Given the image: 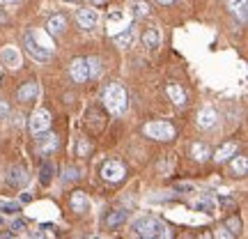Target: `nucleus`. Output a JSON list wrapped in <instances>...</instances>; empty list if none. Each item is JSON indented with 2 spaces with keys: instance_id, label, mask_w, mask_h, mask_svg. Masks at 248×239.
<instances>
[{
  "instance_id": "1",
  "label": "nucleus",
  "mask_w": 248,
  "mask_h": 239,
  "mask_svg": "<svg viewBox=\"0 0 248 239\" xmlns=\"http://www.w3.org/2000/svg\"><path fill=\"white\" fill-rule=\"evenodd\" d=\"M104 104H106L108 113L113 115H124L126 108H129V97H126V90L117 83H108L106 90H104Z\"/></svg>"
},
{
  "instance_id": "2",
  "label": "nucleus",
  "mask_w": 248,
  "mask_h": 239,
  "mask_svg": "<svg viewBox=\"0 0 248 239\" xmlns=\"http://www.w3.org/2000/svg\"><path fill=\"white\" fill-rule=\"evenodd\" d=\"M133 232H136L138 237L154 239V237H166V235H168V228H166L163 221L147 216V219H140V221L133 223Z\"/></svg>"
},
{
  "instance_id": "3",
  "label": "nucleus",
  "mask_w": 248,
  "mask_h": 239,
  "mask_svg": "<svg viewBox=\"0 0 248 239\" xmlns=\"http://www.w3.org/2000/svg\"><path fill=\"white\" fill-rule=\"evenodd\" d=\"M145 136L147 138H154V141H170L172 136H175V127L170 122H163V120H159V122H150L145 124Z\"/></svg>"
},
{
  "instance_id": "4",
  "label": "nucleus",
  "mask_w": 248,
  "mask_h": 239,
  "mask_svg": "<svg viewBox=\"0 0 248 239\" xmlns=\"http://www.w3.org/2000/svg\"><path fill=\"white\" fill-rule=\"evenodd\" d=\"M23 44H26V51L30 53L32 60H37V62H48L51 60V48H48V46L37 44V37L32 35V32H26Z\"/></svg>"
},
{
  "instance_id": "5",
  "label": "nucleus",
  "mask_w": 248,
  "mask_h": 239,
  "mask_svg": "<svg viewBox=\"0 0 248 239\" xmlns=\"http://www.w3.org/2000/svg\"><path fill=\"white\" fill-rule=\"evenodd\" d=\"M28 127H30V133H32V136L48 131V129H51V113H48V111H37V113H32Z\"/></svg>"
},
{
  "instance_id": "6",
  "label": "nucleus",
  "mask_w": 248,
  "mask_h": 239,
  "mask_svg": "<svg viewBox=\"0 0 248 239\" xmlns=\"http://www.w3.org/2000/svg\"><path fill=\"white\" fill-rule=\"evenodd\" d=\"M124 175H126V168H124L122 161L113 159L101 166V177L106 179V182H120V179H124Z\"/></svg>"
},
{
  "instance_id": "7",
  "label": "nucleus",
  "mask_w": 248,
  "mask_h": 239,
  "mask_svg": "<svg viewBox=\"0 0 248 239\" xmlns=\"http://www.w3.org/2000/svg\"><path fill=\"white\" fill-rule=\"evenodd\" d=\"M69 76L74 83H85L90 79V71H88V62L85 58H74L69 62Z\"/></svg>"
},
{
  "instance_id": "8",
  "label": "nucleus",
  "mask_w": 248,
  "mask_h": 239,
  "mask_svg": "<svg viewBox=\"0 0 248 239\" xmlns=\"http://www.w3.org/2000/svg\"><path fill=\"white\" fill-rule=\"evenodd\" d=\"M76 23H78L83 30H92V28L99 23V14H97V9H92V7H83L76 12Z\"/></svg>"
},
{
  "instance_id": "9",
  "label": "nucleus",
  "mask_w": 248,
  "mask_h": 239,
  "mask_svg": "<svg viewBox=\"0 0 248 239\" xmlns=\"http://www.w3.org/2000/svg\"><path fill=\"white\" fill-rule=\"evenodd\" d=\"M30 182V175H28V170L23 166H14V168H9L7 173V184L12 189H23V186Z\"/></svg>"
},
{
  "instance_id": "10",
  "label": "nucleus",
  "mask_w": 248,
  "mask_h": 239,
  "mask_svg": "<svg viewBox=\"0 0 248 239\" xmlns=\"http://www.w3.org/2000/svg\"><path fill=\"white\" fill-rule=\"evenodd\" d=\"M0 60H2V64L5 67H9V69H18L21 67V51H18L16 46H5L2 51H0Z\"/></svg>"
},
{
  "instance_id": "11",
  "label": "nucleus",
  "mask_w": 248,
  "mask_h": 239,
  "mask_svg": "<svg viewBox=\"0 0 248 239\" xmlns=\"http://www.w3.org/2000/svg\"><path fill=\"white\" fill-rule=\"evenodd\" d=\"M37 97H39V83H37V80H28V83H23L16 92V99L18 101H23V104L35 101Z\"/></svg>"
},
{
  "instance_id": "12",
  "label": "nucleus",
  "mask_w": 248,
  "mask_h": 239,
  "mask_svg": "<svg viewBox=\"0 0 248 239\" xmlns=\"http://www.w3.org/2000/svg\"><path fill=\"white\" fill-rule=\"evenodd\" d=\"M46 30H48V35H53V37L64 35V30H67V18L62 16V14H53V16L48 18V23H46Z\"/></svg>"
},
{
  "instance_id": "13",
  "label": "nucleus",
  "mask_w": 248,
  "mask_h": 239,
  "mask_svg": "<svg viewBox=\"0 0 248 239\" xmlns=\"http://www.w3.org/2000/svg\"><path fill=\"white\" fill-rule=\"evenodd\" d=\"M37 143H39V152L42 154H48V152L58 150V136H51V133H37Z\"/></svg>"
},
{
  "instance_id": "14",
  "label": "nucleus",
  "mask_w": 248,
  "mask_h": 239,
  "mask_svg": "<svg viewBox=\"0 0 248 239\" xmlns=\"http://www.w3.org/2000/svg\"><path fill=\"white\" fill-rule=\"evenodd\" d=\"M237 154V143H223L221 147L216 150V154H214V161L216 163H225V161H230L232 157Z\"/></svg>"
},
{
  "instance_id": "15",
  "label": "nucleus",
  "mask_w": 248,
  "mask_h": 239,
  "mask_svg": "<svg viewBox=\"0 0 248 239\" xmlns=\"http://www.w3.org/2000/svg\"><path fill=\"white\" fill-rule=\"evenodd\" d=\"M216 122H218V113H216L214 108H202V111L198 113V127H200V129H212Z\"/></svg>"
},
{
  "instance_id": "16",
  "label": "nucleus",
  "mask_w": 248,
  "mask_h": 239,
  "mask_svg": "<svg viewBox=\"0 0 248 239\" xmlns=\"http://www.w3.org/2000/svg\"><path fill=\"white\" fill-rule=\"evenodd\" d=\"M166 92H168V99L175 104V106L186 104V92H184V88H182V85H177V83H168Z\"/></svg>"
},
{
  "instance_id": "17",
  "label": "nucleus",
  "mask_w": 248,
  "mask_h": 239,
  "mask_svg": "<svg viewBox=\"0 0 248 239\" xmlns=\"http://www.w3.org/2000/svg\"><path fill=\"white\" fill-rule=\"evenodd\" d=\"M71 209H74V212H78V214L88 212V209H90V198L83 193V191L71 193Z\"/></svg>"
},
{
  "instance_id": "18",
  "label": "nucleus",
  "mask_w": 248,
  "mask_h": 239,
  "mask_svg": "<svg viewBox=\"0 0 248 239\" xmlns=\"http://www.w3.org/2000/svg\"><path fill=\"white\" fill-rule=\"evenodd\" d=\"M191 157H193L195 161H200V163H204V161L212 157V150L204 145V143H195L193 147H191Z\"/></svg>"
},
{
  "instance_id": "19",
  "label": "nucleus",
  "mask_w": 248,
  "mask_h": 239,
  "mask_svg": "<svg viewBox=\"0 0 248 239\" xmlns=\"http://www.w3.org/2000/svg\"><path fill=\"white\" fill-rule=\"evenodd\" d=\"M124 221H126V212H124V209H115V212H110L106 216L108 228H117V225H122Z\"/></svg>"
},
{
  "instance_id": "20",
  "label": "nucleus",
  "mask_w": 248,
  "mask_h": 239,
  "mask_svg": "<svg viewBox=\"0 0 248 239\" xmlns=\"http://www.w3.org/2000/svg\"><path fill=\"white\" fill-rule=\"evenodd\" d=\"M234 157H237V154H234ZM232 173H234V175H239V177L246 175L248 173V159L246 157H237V159L232 161Z\"/></svg>"
},
{
  "instance_id": "21",
  "label": "nucleus",
  "mask_w": 248,
  "mask_h": 239,
  "mask_svg": "<svg viewBox=\"0 0 248 239\" xmlns=\"http://www.w3.org/2000/svg\"><path fill=\"white\" fill-rule=\"evenodd\" d=\"M228 9L232 14H239L241 21L246 18V0H228Z\"/></svg>"
},
{
  "instance_id": "22",
  "label": "nucleus",
  "mask_w": 248,
  "mask_h": 239,
  "mask_svg": "<svg viewBox=\"0 0 248 239\" xmlns=\"http://www.w3.org/2000/svg\"><path fill=\"white\" fill-rule=\"evenodd\" d=\"M159 42H161V37H159V32H156V30H147V32L142 35V44L147 46V48H156V46H159Z\"/></svg>"
},
{
  "instance_id": "23",
  "label": "nucleus",
  "mask_w": 248,
  "mask_h": 239,
  "mask_svg": "<svg viewBox=\"0 0 248 239\" xmlns=\"http://www.w3.org/2000/svg\"><path fill=\"white\" fill-rule=\"evenodd\" d=\"M131 39H133L131 28H126L124 32H120V35H113V44L115 46H129L131 44Z\"/></svg>"
},
{
  "instance_id": "24",
  "label": "nucleus",
  "mask_w": 248,
  "mask_h": 239,
  "mask_svg": "<svg viewBox=\"0 0 248 239\" xmlns=\"http://www.w3.org/2000/svg\"><path fill=\"white\" fill-rule=\"evenodd\" d=\"M88 62V71H90V79H94V76H99V71H101V62H99V58H90Z\"/></svg>"
},
{
  "instance_id": "25",
  "label": "nucleus",
  "mask_w": 248,
  "mask_h": 239,
  "mask_svg": "<svg viewBox=\"0 0 248 239\" xmlns=\"http://www.w3.org/2000/svg\"><path fill=\"white\" fill-rule=\"evenodd\" d=\"M133 14H136V16H150V5H147V2H140V0L133 2Z\"/></svg>"
},
{
  "instance_id": "26",
  "label": "nucleus",
  "mask_w": 248,
  "mask_h": 239,
  "mask_svg": "<svg viewBox=\"0 0 248 239\" xmlns=\"http://www.w3.org/2000/svg\"><path fill=\"white\" fill-rule=\"evenodd\" d=\"M225 228H228V230H230L232 235H237V232H239V228H241V221L237 219V216H232V219H228Z\"/></svg>"
},
{
  "instance_id": "27",
  "label": "nucleus",
  "mask_w": 248,
  "mask_h": 239,
  "mask_svg": "<svg viewBox=\"0 0 248 239\" xmlns=\"http://www.w3.org/2000/svg\"><path fill=\"white\" fill-rule=\"evenodd\" d=\"M62 173H64L62 177L67 179V182H76V179H78V170H76V168H71V166H67V168L62 170Z\"/></svg>"
},
{
  "instance_id": "28",
  "label": "nucleus",
  "mask_w": 248,
  "mask_h": 239,
  "mask_svg": "<svg viewBox=\"0 0 248 239\" xmlns=\"http://www.w3.org/2000/svg\"><path fill=\"white\" fill-rule=\"evenodd\" d=\"M51 173H53V170H51V166H48V163H44V168H42V184H48V182H51Z\"/></svg>"
},
{
  "instance_id": "29",
  "label": "nucleus",
  "mask_w": 248,
  "mask_h": 239,
  "mask_svg": "<svg viewBox=\"0 0 248 239\" xmlns=\"http://www.w3.org/2000/svg\"><path fill=\"white\" fill-rule=\"evenodd\" d=\"M88 150H90L88 141H85V138H80V143H78V154H80V157H85V154H88Z\"/></svg>"
},
{
  "instance_id": "30",
  "label": "nucleus",
  "mask_w": 248,
  "mask_h": 239,
  "mask_svg": "<svg viewBox=\"0 0 248 239\" xmlns=\"http://www.w3.org/2000/svg\"><path fill=\"white\" fill-rule=\"evenodd\" d=\"M195 209H212V203L209 200H200V203L195 205Z\"/></svg>"
},
{
  "instance_id": "31",
  "label": "nucleus",
  "mask_w": 248,
  "mask_h": 239,
  "mask_svg": "<svg viewBox=\"0 0 248 239\" xmlns=\"http://www.w3.org/2000/svg\"><path fill=\"white\" fill-rule=\"evenodd\" d=\"M18 2H21V0H0V5H2V7H16Z\"/></svg>"
},
{
  "instance_id": "32",
  "label": "nucleus",
  "mask_w": 248,
  "mask_h": 239,
  "mask_svg": "<svg viewBox=\"0 0 248 239\" xmlns=\"http://www.w3.org/2000/svg\"><path fill=\"white\" fill-rule=\"evenodd\" d=\"M23 228H26V221H21V219L12 223V230H23Z\"/></svg>"
},
{
  "instance_id": "33",
  "label": "nucleus",
  "mask_w": 248,
  "mask_h": 239,
  "mask_svg": "<svg viewBox=\"0 0 248 239\" xmlns=\"http://www.w3.org/2000/svg\"><path fill=\"white\" fill-rule=\"evenodd\" d=\"M2 209H5V212H7V214H14V212H18V207H16V205H5Z\"/></svg>"
},
{
  "instance_id": "34",
  "label": "nucleus",
  "mask_w": 248,
  "mask_h": 239,
  "mask_svg": "<svg viewBox=\"0 0 248 239\" xmlns=\"http://www.w3.org/2000/svg\"><path fill=\"white\" fill-rule=\"evenodd\" d=\"M7 113H9L7 104H2V101H0V115H7Z\"/></svg>"
},
{
  "instance_id": "35",
  "label": "nucleus",
  "mask_w": 248,
  "mask_h": 239,
  "mask_svg": "<svg viewBox=\"0 0 248 239\" xmlns=\"http://www.w3.org/2000/svg\"><path fill=\"white\" fill-rule=\"evenodd\" d=\"M218 235H221V237H232V232H228V228H221Z\"/></svg>"
},
{
  "instance_id": "36",
  "label": "nucleus",
  "mask_w": 248,
  "mask_h": 239,
  "mask_svg": "<svg viewBox=\"0 0 248 239\" xmlns=\"http://www.w3.org/2000/svg\"><path fill=\"white\" fill-rule=\"evenodd\" d=\"M156 2H159V5H172L175 0H156Z\"/></svg>"
},
{
  "instance_id": "37",
  "label": "nucleus",
  "mask_w": 248,
  "mask_h": 239,
  "mask_svg": "<svg viewBox=\"0 0 248 239\" xmlns=\"http://www.w3.org/2000/svg\"><path fill=\"white\" fill-rule=\"evenodd\" d=\"M0 23H7V16H5V14H0Z\"/></svg>"
},
{
  "instance_id": "38",
  "label": "nucleus",
  "mask_w": 248,
  "mask_h": 239,
  "mask_svg": "<svg viewBox=\"0 0 248 239\" xmlns=\"http://www.w3.org/2000/svg\"><path fill=\"white\" fill-rule=\"evenodd\" d=\"M94 5H104V2H108V0H92Z\"/></svg>"
},
{
  "instance_id": "39",
  "label": "nucleus",
  "mask_w": 248,
  "mask_h": 239,
  "mask_svg": "<svg viewBox=\"0 0 248 239\" xmlns=\"http://www.w3.org/2000/svg\"><path fill=\"white\" fill-rule=\"evenodd\" d=\"M69 2H78V0H69Z\"/></svg>"
}]
</instances>
